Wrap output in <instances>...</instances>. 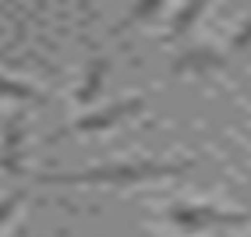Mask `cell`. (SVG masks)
<instances>
[{
	"mask_svg": "<svg viewBox=\"0 0 251 237\" xmlns=\"http://www.w3.org/2000/svg\"><path fill=\"white\" fill-rule=\"evenodd\" d=\"M170 219H174V223H180V227H188V230H195V227H212V223H244L241 212H216V209H209V206H177V209L170 212Z\"/></svg>",
	"mask_w": 251,
	"mask_h": 237,
	"instance_id": "cell-2",
	"label": "cell"
},
{
	"mask_svg": "<svg viewBox=\"0 0 251 237\" xmlns=\"http://www.w3.org/2000/svg\"><path fill=\"white\" fill-rule=\"evenodd\" d=\"M138 103H127V106H117V110H106V113H99V117H89V121H78V128L85 131V128H106L110 121H121L124 113H131Z\"/></svg>",
	"mask_w": 251,
	"mask_h": 237,
	"instance_id": "cell-3",
	"label": "cell"
},
{
	"mask_svg": "<svg viewBox=\"0 0 251 237\" xmlns=\"http://www.w3.org/2000/svg\"><path fill=\"white\" fill-rule=\"evenodd\" d=\"M14 206H18V198H4V202H0V223L14 212Z\"/></svg>",
	"mask_w": 251,
	"mask_h": 237,
	"instance_id": "cell-4",
	"label": "cell"
},
{
	"mask_svg": "<svg viewBox=\"0 0 251 237\" xmlns=\"http://www.w3.org/2000/svg\"><path fill=\"white\" fill-rule=\"evenodd\" d=\"M180 166H159V163H135V166H96L81 174H60V177H43L50 184H103V181H149L163 174H177Z\"/></svg>",
	"mask_w": 251,
	"mask_h": 237,
	"instance_id": "cell-1",
	"label": "cell"
}]
</instances>
